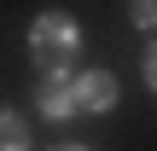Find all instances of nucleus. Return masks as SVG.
Here are the masks:
<instances>
[{"label":"nucleus","mask_w":157,"mask_h":151,"mask_svg":"<svg viewBox=\"0 0 157 151\" xmlns=\"http://www.w3.org/2000/svg\"><path fill=\"white\" fill-rule=\"evenodd\" d=\"M76 47H82L76 17H64V12H41V17H35L29 52H35V64H41L47 76H52V70H70V64H76Z\"/></svg>","instance_id":"1"},{"label":"nucleus","mask_w":157,"mask_h":151,"mask_svg":"<svg viewBox=\"0 0 157 151\" xmlns=\"http://www.w3.org/2000/svg\"><path fill=\"white\" fill-rule=\"evenodd\" d=\"M35 105H41V116H76V76H64V70H52L41 87H35Z\"/></svg>","instance_id":"2"},{"label":"nucleus","mask_w":157,"mask_h":151,"mask_svg":"<svg viewBox=\"0 0 157 151\" xmlns=\"http://www.w3.org/2000/svg\"><path fill=\"white\" fill-rule=\"evenodd\" d=\"M111 105H117V81H111L105 70L76 76V111H111Z\"/></svg>","instance_id":"3"},{"label":"nucleus","mask_w":157,"mask_h":151,"mask_svg":"<svg viewBox=\"0 0 157 151\" xmlns=\"http://www.w3.org/2000/svg\"><path fill=\"white\" fill-rule=\"evenodd\" d=\"M0 151H29V122L17 111H0Z\"/></svg>","instance_id":"4"},{"label":"nucleus","mask_w":157,"mask_h":151,"mask_svg":"<svg viewBox=\"0 0 157 151\" xmlns=\"http://www.w3.org/2000/svg\"><path fill=\"white\" fill-rule=\"evenodd\" d=\"M134 23H140V29H151V0H134Z\"/></svg>","instance_id":"5"},{"label":"nucleus","mask_w":157,"mask_h":151,"mask_svg":"<svg viewBox=\"0 0 157 151\" xmlns=\"http://www.w3.org/2000/svg\"><path fill=\"white\" fill-rule=\"evenodd\" d=\"M58 151H82V145H58Z\"/></svg>","instance_id":"6"}]
</instances>
